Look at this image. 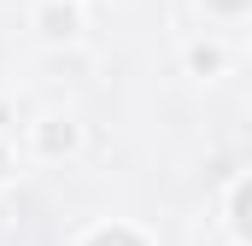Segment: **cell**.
I'll use <instances>...</instances> for the list:
<instances>
[{
  "label": "cell",
  "mask_w": 252,
  "mask_h": 246,
  "mask_svg": "<svg viewBox=\"0 0 252 246\" xmlns=\"http://www.w3.org/2000/svg\"><path fill=\"white\" fill-rule=\"evenodd\" d=\"M41 24H47V35H76V12L70 6H47Z\"/></svg>",
  "instance_id": "6da1fadb"
},
{
  "label": "cell",
  "mask_w": 252,
  "mask_h": 246,
  "mask_svg": "<svg viewBox=\"0 0 252 246\" xmlns=\"http://www.w3.org/2000/svg\"><path fill=\"white\" fill-rule=\"evenodd\" d=\"M70 141H76V129H70V123H64V129H47V135H41V147H47V153H59V147H70Z\"/></svg>",
  "instance_id": "7a4b0ae2"
}]
</instances>
